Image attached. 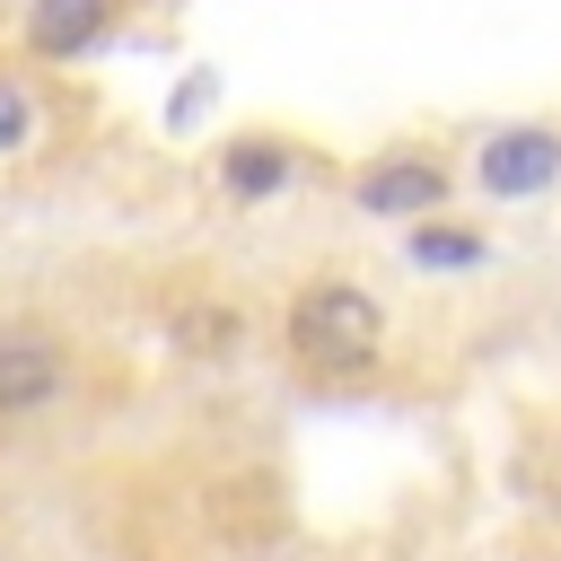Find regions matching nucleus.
Instances as JSON below:
<instances>
[{"instance_id": "obj_1", "label": "nucleus", "mask_w": 561, "mask_h": 561, "mask_svg": "<svg viewBox=\"0 0 561 561\" xmlns=\"http://www.w3.org/2000/svg\"><path fill=\"white\" fill-rule=\"evenodd\" d=\"M289 342H298V359H316V368H359V359H377L386 316H377L368 289L324 280V289H307V298L289 307Z\"/></svg>"}, {"instance_id": "obj_2", "label": "nucleus", "mask_w": 561, "mask_h": 561, "mask_svg": "<svg viewBox=\"0 0 561 561\" xmlns=\"http://www.w3.org/2000/svg\"><path fill=\"white\" fill-rule=\"evenodd\" d=\"M561 175V140L552 131H491L482 140V184L491 193H543Z\"/></svg>"}, {"instance_id": "obj_3", "label": "nucleus", "mask_w": 561, "mask_h": 561, "mask_svg": "<svg viewBox=\"0 0 561 561\" xmlns=\"http://www.w3.org/2000/svg\"><path fill=\"white\" fill-rule=\"evenodd\" d=\"M61 377V351L44 333H0V412H35Z\"/></svg>"}, {"instance_id": "obj_4", "label": "nucleus", "mask_w": 561, "mask_h": 561, "mask_svg": "<svg viewBox=\"0 0 561 561\" xmlns=\"http://www.w3.org/2000/svg\"><path fill=\"white\" fill-rule=\"evenodd\" d=\"M447 202V175L438 167H421V158H394V167H368L359 175V210H438Z\"/></svg>"}, {"instance_id": "obj_5", "label": "nucleus", "mask_w": 561, "mask_h": 561, "mask_svg": "<svg viewBox=\"0 0 561 561\" xmlns=\"http://www.w3.org/2000/svg\"><path fill=\"white\" fill-rule=\"evenodd\" d=\"M26 35H35V53H88L105 35V0H35Z\"/></svg>"}, {"instance_id": "obj_6", "label": "nucleus", "mask_w": 561, "mask_h": 561, "mask_svg": "<svg viewBox=\"0 0 561 561\" xmlns=\"http://www.w3.org/2000/svg\"><path fill=\"white\" fill-rule=\"evenodd\" d=\"M280 175H289V158H280L272 140H245V149L228 158V193H237V202H263Z\"/></svg>"}, {"instance_id": "obj_7", "label": "nucleus", "mask_w": 561, "mask_h": 561, "mask_svg": "<svg viewBox=\"0 0 561 561\" xmlns=\"http://www.w3.org/2000/svg\"><path fill=\"white\" fill-rule=\"evenodd\" d=\"M175 342H184L193 359H228V351H237V316H228V307H184V316H175Z\"/></svg>"}, {"instance_id": "obj_8", "label": "nucleus", "mask_w": 561, "mask_h": 561, "mask_svg": "<svg viewBox=\"0 0 561 561\" xmlns=\"http://www.w3.org/2000/svg\"><path fill=\"white\" fill-rule=\"evenodd\" d=\"M412 263H421V272H456V263H482V237H465V228H421V237H412Z\"/></svg>"}, {"instance_id": "obj_9", "label": "nucleus", "mask_w": 561, "mask_h": 561, "mask_svg": "<svg viewBox=\"0 0 561 561\" xmlns=\"http://www.w3.org/2000/svg\"><path fill=\"white\" fill-rule=\"evenodd\" d=\"M26 140H35V105L0 79V158H9V149H26Z\"/></svg>"}]
</instances>
